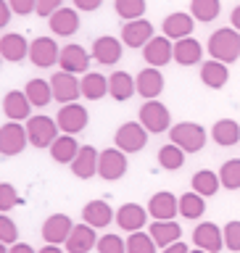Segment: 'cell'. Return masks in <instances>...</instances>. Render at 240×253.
Here are the masks:
<instances>
[{
	"label": "cell",
	"instance_id": "6f0895ef",
	"mask_svg": "<svg viewBox=\"0 0 240 253\" xmlns=\"http://www.w3.org/2000/svg\"><path fill=\"white\" fill-rule=\"evenodd\" d=\"M0 63H3V55H0Z\"/></svg>",
	"mask_w": 240,
	"mask_h": 253
},
{
	"label": "cell",
	"instance_id": "9c48e42d",
	"mask_svg": "<svg viewBox=\"0 0 240 253\" xmlns=\"http://www.w3.org/2000/svg\"><path fill=\"white\" fill-rule=\"evenodd\" d=\"M50 87H53V100H58L61 106L77 103V98L82 95V87H79L77 74H69V71H55V74L50 77Z\"/></svg>",
	"mask_w": 240,
	"mask_h": 253
},
{
	"label": "cell",
	"instance_id": "ffe728a7",
	"mask_svg": "<svg viewBox=\"0 0 240 253\" xmlns=\"http://www.w3.org/2000/svg\"><path fill=\"white\" fill-rule=\"evenodd\" d=\"M3 114L8 122H27L32 116V103L24 90H11L3 98Z\"/></svg>",
	"mask_w": 240,
	"mask_h": 253
},
{
	"label": "cell",
	"instance_id": "30bf717a",
	"mask_svg": "<svg viewBox=\"0 0 240 253\" xmlns=\"http://www.w3.org/2000/svg\"><path fill=\"white\" fill-rule=\"evenodd\" d=\"M71 229H74V221H71V216H66V213H53V216H48L43 221V229H40V235H43L45 243L50 245H63L69 240Z\"/></svg>",
	"mask_w": 240,
	"mask_h": 253
},
{
	"label": "cell",
	"instance_id": "83f0119b",
	"mask_svg": "<svg viewBox=\"0 0 240 253\" xmlns=\"http://www.w3.org/2000/svg\"><path fill=\"white\" fill-rule=\"evenodd\" d=\"M138 92V84H135L132 74H127V71H114V74L108 77V95L119 103L130 100L132 95Z\"/></svg>",
	"mask_w": 240,
	"mask_h": 253
},
{
	"label": "cell",
	"instance_id": "2e32d148",
	"mask_svg": "<svg viewBox=\"0 0 240 253\" xmlns=\"http://www.w3.org/2000/svg\"><path fill=\"white\" fill-rule=\"evenodd\" d=\"M148 209H143L140 203H124V206H119V211H116V224L119 229H124V232H140L143 227H145V221H148Z\"/></svg>",
	"mask_w": 240,
	"mask_h": 253
},
{
	"label": "cell",
	"instance_id": "1f68e13d",
	"mask_svg": "<svg viewBox=\"0 0 240 253\" xmlns=\"http://www.w3.org/2000/svg\"><path fill=\"white\" fill-rule=\"evenodd\" d=\"M201 55H203V47L193 37H185V40L174 42V61L180 66H195V63H201Z\"/></svg>",
	"mask_w": 240,
	"mask_h": 253
},
{
	"label": "cell",
	"instance_id": "3957f363",
	"mask_svg": "<svg viewBox=\"0 0 240 253\" xmlns=\"http://www.w3.org/2000/svg\"><path fill=\"white\" fill-rule=\"evenodd\" d=\"M27 137H29V145L35 148H50L53 140L58 137V124H55V119L45 116V114H37V116H29L27 119Z\"/></svg>",
	"mask_w": 240,
	"mask_h": 253
},
{
	"label": "cell",
	"instance_id": "ee69618b",
	"mask_svg": "<svg viewBox=\"0 0 240 253\" xmlns=\"http://www.w3.org/2000/svg\"><path fill=\"white\" fill-rule=\"evenodd\" d=\"M0 243H5V245L19 243V227H16V221L11 216H5V213H0Z\"/></svg>",
	"mask_w": 240,
	"mask_h": 253
},
{
	"label": "cell",
	"instance_id": "9a60e30c",
	"mask_svg": "<svg viewBox=\"0 0 240 253\" xmlns=\"http://www.w3.org/2000/svg\"><path fill=\"white\" fill-rule=\"evenodd\" d=\"M153 24L148 19H135V21H124L122 27V42L127 47H145L153 40Z\"/></svg>",
	"mask_w": 240,
	"mask_h": 253
},
{
	"label": "cell",
	"instance_id": "bcb514c9",
	"mask_svg": "<svg viewBox=\"0 0 240 253\" xmlns=\"http://www.w3.org/2000/svg\"><path fill=\"white\" fill-rule=\"evenodd\" d=\"M61 3H63V0H37L35 13H37V16H43V19H50V16L58 11V8H63Z\"/></svg>",
	"mask_w": 240,
	"mask_h": 253
},
{
	"label": "cell",
	"instance_id": "7dc6e473",
	"mask_svg": "<svg viewBox=\"0 0 240 253\" xmlns=\"http://www.w3.org/2000/svg\"><path fill=\"white\" fill-rule=\"evenodd\" d=\"M8 5H11V11L16 16H29L32 11H35L37 0H8Z\"/></svg>",
	"mask_w": 240,
	"mask_h": 253
},
{
	"label": "cell",
	"instance_id": "f5cc1de1",
	"mask_svg": "<svg viewBox=\"0 0 240 253\" xmlns=\"http://www.w3.org/2000/svg\"><path fill=\"white\" fill-rule=\"evenodd\" d=\"M230 24H233V29L240 32V5L233 8V13H230Z\"/></svg>",
	"mask_w": 240,
	"mask_h": 253
},
{
	"label": "cell",
	"instance_id": "836d02e7",
	"mask_svg": "<svg viewBox=\"0 0 240 253\" xmlns=\"http://www.w3.org/2000/svg\"><path fill=\"white\" fill-rule=\"evenodd\" d=\"M79 87H82V95L87 100H100L108 95V77L98 74V71H87L79 79Z\"/></svg>",
	"mask_w": 240,
	"mask_h": 253
},
{
	"label": "cell",
	"instance_id": "816d5d0a",
	"mask_svg": "<svg viewBox=\"0 0 240 253\" xmlns=\"http://www.w3.org/2000/svg\"><path fill=\"white\" fill-rule=\"evenodd\" d=\"M161 253H188V245L177 240V243H172V245H166V248H164Z\"/></svg>",
	"mask_w": 240,
	"mask_h": 253
},
{
	"label": "cell",
	"instance_id": "681fc988",
	"mask_svg": "<svg viewBox=\"0 0 240 253\" xmlns=\"http://www.w3.org/2000/svg\"><path fill=\"white\" fill-rule=\"evenodd\" d=\"M11 5H8V0H0V29L5 27L8 21H11Z\"/></svg>",
	"mask_w": 240,
	"mask_h": 253
},
{
	"label": "cell",
	"instance_id": "8fae6325",
	"mask_svg": "<svg viewBox=\"0 0 240 253\" xmlns=\"http://www.w3.org/2000/svg\"><path fill=\"white\" fill-rule=\"evenodd\" d=\"M58 55H61V47L53 37H35L29 42V61L40 69H48L53 63H58Z\"/></svg>",
	"mask_w": 240,
	"mask_h": 253
},
{
	"label": "cell",
	"instance_id": "e0dca14e",
	"mask_svg": "<svg viewBox=\"0 0 240 253\" xmlns=\"http://www.w3.org/2000/svg\"><path fill=\"white\" fill-rule=\"evenodd\" d=\"M122 50H124V42H119L114 35H103L93 42L90 55L98 63H103V66H114V63H119V58H122Z\"/></svg>",
	"mask_w": 240,
	"mask_h": 253
},
{
	"label": "cell",
	"instance_id": "7402d4cb",
	"mask_svg": "<svg viewBox=\"0 0 240 253\" xmlns=\"http://www.w3.org/2000/svg\"><path fill=\"white\" fill-rule=\"evenodd\" d=\"M98 156L100 153L93 145H82V148H79V153H77V158L69 164L71 166V174H74L77 179L95 177V174H98Z\"/></svg>",
	"mask_w": 240,
	"mask_h": 253
},
{
	"label": "cell",
	"instance_id": "6da1fadb",
	"mask_svg": "<svg viewBox=\"0 0 240 253\" xmlns=\"http://www.w3.org/2000/svg\"><path fill=\"white\" fill-rule=\"evenodd\" d=\"M209 55L214 61H222V63H235L240 58V32L233 27H225V29H217L214 35L209 37Z\"/></svg>",
	"mask_w": 240,
	"mask_h": 253
},
{
	"label": "cell",
	"instance_id": "ac0fdd59",
	"mask_svg": "<svg viewBox=\"0 0 240 253\" xmlns=\"http://www.w3.org/2000/svg\"><path fill=\"white\" fill-rule=\"evenodd\" d=\"M148 213L153 216L156 221H169L180 213V198H174L172 193H166V190H161V193L150 195L148 201Z\"/></svg>",
	"mask_w": 240,
	"mask_h": 253
},
{
	"label": "cell",
	"instance_id": "8992f818",
	"mask_svg": "<svg viewBox=\"0 0 240 253\" xmlns=\"http://www.w3.org/2000/svg\"><path fill=\"white\" fill-rule=\"evenodd\" d=\"M27 145H29L27 126L21 122H5L0 126V156H5V158L19 156Z\"/></svg>",
	"mask_w": 240,
	"mask_h": 253
},
{
	"label": "cell",
	"instance_id": "484cf974",
	"mask_svg": "<svg viewBox=\"0 0 240 253\" xmlns=\"http://www.w3.org/2000/svg\"><path fill=\"white\" fill-rule=\"evenodd\" d=\"M82 219H85V224H90L95 229H103L116 219V211L111 209L106 201H90V203H85V209H82Z\"/></svg>",
	"mask_w": 240,
	"mask_h": 253
},
{
	"label": "cell",
	"instance_id": "f1b7e54d",
	"mask_svg": "<svg viewBox=\"0 0 240 253\" xmlns=\"http://www.w3.org/2000/svg\"><path fill=\"white\" fill-rule=\"evenodd\" d=\"M201 82L206 87H211V90H222L227 82H230V69H227V63H222V61H206L203 66H201Z\"/></svg>",
	"mask_w": 240,
	"mask_h": 253
},
{
	"label": "cell",
	"instance_id": "44dd1931",
	"mask_svg": "<svg viewBox=\"0 0 240 253\" xmlns=\"http://www.w3.org/2000/svg\"><path fill=\"white\" fill-rule=\"evenodd\" d=\"M66 245V253H90L95 245H98V235H95V227L90 224H74V229H71L69 240L63 243Z\"/></svg>",
	"mask_w": 240,
	"mask_h": 253
},
{
	"label": "cell",
	"instance_id": "4fadbf2b",
	"mask_svg": "<svg viewBox=\"0 0 240 253\" xmlns=\"http://www.w3.org/2000/svg\"><path fill=\"white\" fill-rule=\"evenodd\" d=\"M143 58H145V63H148V66H153V69L166 66V63L174 58V45H172V40L164 37V35H156L145 47H143Z\"/></svg>",
	"mask_w": 240,
	"mask_h": 253
},
{
	"label": "cell",
	"instance_id": "ba28073f",
	"mask_svg": "<svg viewBox=\"0 0 240 253\" xmlns=\"http://www.w3.org/2000/svg\"><path fill=\"white\" fill-rule=\"evenodd\" d=\"M90 122V114H87L85 106H79V103H66V106L58 108V114H55V124H58V129L63 134H79L87 126Z\"/></svg>",
	"mask_w": 240,
	"mask_h": 253
},
{
	"label": "cell",
	"instance_id": "60d3db41",
	"mask_svg": "<svg viewBox=\"0 0 240 253\" xmlns=\"http://www.w3.org/2000/svg\"><path fill=\"white\" fill-rule=\"evenodd\" d=\"M158 245L148 232H130L127 237V253H156Z\"/></svg>",
	"mask_w": 240,
	"mask_h": 253
},
{
	"label": "cell",
	"instance_id": "7bdbcfd3",
	"mask_svg": "<svg viewBox=\"0 0 240 253\" xmlns=\"http://www.w3.org/2000/svg\"><path fill=\"white\" fill-rule=\"evenodd\" d=\"M222 232H225V248L233 251V253H240V221L238 219L227 221V224L222 227Z\"/></svg>",
	"mask_w": 240,
	"mask_h": 253
},
{
	"label": "cell",
	"instance_id": "d4e9b609",
	"mask_svg": "<svg viewBox=\"0 0 240 253\" xmlns=\"http://www.w3.org/2000/svg\"><path fill=\"white\" fill-rule=\"evenodd\" d=\"M193 27H195V19L190 13H185V11H174V13H169L164 19V37H169V40H185V37H190V32H193Z\"/></svg>",
	"mask_w": 240,
	"mask_h": 253
},
{
	"label": "cell",
	"instance_id": "7a4b0ae2",
	"mask_svg": "<svg viewBox=\"0 0 240 253\" xmlns=\"http://www.w3.org/2000/svg\"><path fill=\"white\" fill-rule=\"evenodd\" d=\"M169 137L177 148H182L185 153H198V150L206 148V129L195 122H180L169 129Z\"/></svg>",
	"mask_w": 240,
	"mask_h": 253
},
{
	"label": "cell",
	"instance_id": "d6a6232c",
	"mask_svg": "<svg viewBox=\"0 0 240 253\" xmlns=\"http://www.w3.org/2000/svg\"><path fill=\"white\" fill-rule=\"evenodd\" d=\"M24 92H27V98H29V103H32L35 108H45L48 103L53 100V87H50V79H40V77L29 79L27 87H24Z\"/></svg>",
	"mask_w": 240,
	"mask_h": 253
},
{
	"label": "cell",
	"instance_id": "cb8c5ba5",
	"mask_svg": "<svg viewBox=\"0 0 240 253\" xmlns=\"http://www.w3.org/2000/svg\"><path fill=\"white\" fill-rule=\"evenodd\" d=\"M48 24H50V32L55 37H71L79 29V13H77V8L63 5L48 19Z\"/></svg>",
	"mask_w": 240,
	"mask_h": 253
},
{
	"label": "cell",
	"instance_id": "c3c4849f",
	"mask_svg": "<svg viewBox=\"0 0 240 253\" xmlns=\"http://www.w3.org/2000/svg\"><path fill=\"white\" fill-rule=\"evenodd\" d=\"M100 5H103V0H74L77 11H98Z\"/></svg>",
	"mask_w": 240,
	"mask_h": 253
},
{
	"label": "cell",
	"instance_id": "277c9868",
	"mask_svg": "<svg viewBox=\"0 0 240 253\" xmlns=\"http://www.w3.org/2000/svg\"><path fill=\"white\" fill-rule=\"evenodd\" d=\"M138 122L145 126L148 132H153V134H161V132H169L172 129L169 108H166L161 100H145V103H143Z\"/></svg>",
	"mask_w": 240,
	"mask_h": 253
},
{
	"label": "cell",
	"instance_id": "f907efd6",
	"mask_svg": "<svg viewBox=\"0 0 240 253\" xmlns=\"http://www.w3.org/2000/svg\"><path fill=\"white\" fill-rule=\"evenodd\" d=\"M8 253H37L32 245H27V243H13L11 248H8Z\"/></svg>",
	"mask_w": 240,
	"mask_h": 253
},
{
	"label": "cell",
	"instance_id": "f546056e",
	"mask_svg": "<svg viewBox=\"0 0 240 253\" xmlns=\"http://www.w3.org/2000/svg\"><path fill=\"white\" fill-rule=\"evenodd\" d=\"M211 140L222 148H233L240 142V124L235 119H219L217 124L211 126Z\"/></svg>",
	"mask_w": 240,
	"mask_h": 253
},
{
	"label": "cell",
	"instance_id": "74e56055",
	"mask_svg": "<svg viewBox=\"0 0 240 253\" xmlns=\"http://www.w3.org/2000/svg\"><path fill=\"white\" fill-rule=\"evenodd\" d=\"M158 166L166 171H177L182 169V164H185V150L177 148L174 142H169V145H164V148H158Z\"/></svg>",
	"mask_w": 240,
	"mask_h": 253
},
{
	"label": "cell",
	"instance_id": "8d00e7d4",
	"mask_svg": "<svg viewBox=\"0 0 240 253\" xmlns=\"http://www.w3.org/2000/svg\"><path fill=\"white\" fill-rule=\"evenodd\" d=\"M222 3L219 0H190V16L201 24H209L219 16Z\"/></svg>",
	"mask_w": 240,
	"mask_h": 253
},
{
	"label": "cell",
	"instance_id": "e575fe53",
	"mask_svg": "<svg viewBox=\"0 0 240 253\" xmlns=\"http://www.w3.org/2000/svg\"><path fill=\"white\" fill-rule=\"evenodd\" d=\"M190 185H193V190H195L198 195L211 198V195H217V193H219L222 182H219V174H217V171H211V169H201V171H195V174H193Z\"/></svg>",
	"mask_w": 240,
	"mask_h": 253
},
{
	"label": "cell",
	"instance_id": "f35d334b",
	"mask_svg": "<svg viewBox=\"0 0 240 253\" xmlns=\"http://www.w3.org/2000/svg\"><path fill=\"white\" fill-rule=\"evenodd\" d=\"M114 11L124 21L143 19L145 16V0H114Z\"/></svg>",
	"mask_w": 240,
	"mask_h": 253
},
{
	"label": "cell",
	"instance_id": "4316f807",
	"mask_svg": "<svg viewBox=\"0 0 240 253\" xmlns=\"http://www.w3.org/2000/svg\"><path fill=\"white\" fill-rule=\"evenodd\" d=\"M79 148H82V145L77 142L74 134H58L48 150H50V158H53L55 164H71L77 158Z\"/></svg>",
	"mask_w": 240,
	"mask_h": 253
},
{
	"label": "cell",
	"instance_id": "ab89813d",
	"mask_svg": "<svg viewBox=\"0 0 240 253\" xmlns=\"http://www.w3.org/2000/svg\"><path fill=\"white\" fill-rule=\"evenodd\" d=\"M219 182L225 190H240V158H230L219 169Z\"/></svg>",
	"mask_w": 240,
	"mask_h": 253
},
{
	"label": "cell",
	"instance_id": "603a6c76",
	"mask_svg": "<svg viewBox=\"0 0 240 253\" xmlns=\"http://www.w3.org/2000/svg\"><path fill=\"white\" fill-rule=\"evenodd\" d=\"M0 55H3V61L19 63L24 58H29V42L19 32H8V35L0 37Z\"/></svg>",
	"mask_w": 240,
	"mask_h": 253
},
{
	"label": "cell",
	"instance_id": "5bb4252c",
	"mask_svg": "<svg viewBox=\"0 0 240 253\" xmlns=\"http://www.w3.org/2000/svg\"><path fill=\"white\" fill-rule=\"evenodd\" d=\"M193 243H195V248H203L209 253H219L225 248V232L214 221H201L193 229Z\"/></svg>",
	"mask_w": 240,
	"mask_h": 253
},
{
	"label": "cell",
	"instance_id": "52a82bcc",
	"mask_svg": "<svg viewBox=\"0 0 240 253\" xmlns=\"http://www.w3.org/2000/svg\"><path fill=\"white\" fill-rule=\"evenodd\" d=\"M127 174V153L119 148H106L98 156V177L106 182H116Z\"/></svg>",
	"mask_w": 240,
	"mask_h": 253
},
{
	"label": "cell",
	"instance_id": "db71d44e",
	"mask_svg": "<svg viewBox=\"0 0 240 253\" xmlns=\"http://www.w3.org/2000/svg\"><path fill=\"white\" fill-rule=\"evenodd\" d=\"M37 253H66V251H61V245H50V243H45Z\"/></svg>",
	"mask_w": 240,
	"mask_h": 253
},
{
	"label": "cell",
	"instance_id": "f6af8a7d",
	"mask_svg": "<svg viewBox=\"0 0 240 253\" xmlns=\"http://www.w3.org/2000/svg\"><path fill=\"white\" fill-rule=\"evenodd\" d=\"M19 203V193L11 182H0V213L3 211H11L13 206Z\"/></svg>",
	"mask_w": 240,
	"mask_h": 253
},
{
	"label": "cell",
	"instance_id": "4dcf8cb0",
	"mask_svg": "<svg viewBox=\"0 0 240 253\" xmlns=\"http://www.w3.org/2000/svg\"><path fill=\"white\" fill-rule=\"evenodd\" d=\"M148 235L153 237V243L158 245V248H166V245L180 240L182 229H180V224L174 219H169V221H156L153 219V224L148 227Z\"/></svg>",
	"mask_w": 240,
	"mask_h": 253
},
{
	"label": "cell",
	"instance_id": "11a10c76",
	"mask_svg": "<svg viewBox=\"0 0 240 253\" xmlns=\"http://www.w3.org/2000/svg\"><path fill=\"white\" fill-rule=\"evenodd\" d=\"M188 253H209V251H203V248H195V251H188Z\"/></svg>",
	"mask_w": 240,
	"mask_h": 253
},
{
	"label": "cell",
	"instance_id": "7c38bea8",
	"mask_svg": "<svg viewBox=\"0 0 240 253\" xmlns=\"http://www.w3.org/2000/svg\"><path fill=\"white\" fill-rule=\"evenodd\" d=\"M93 55L85 50L82 45H63L61 55H58V66L61 71H69V74H87V66H90Z\"/></svg>",
	"mask_w": 240,
	"mask_h": 253
},
{
	"label": "cell",
	"instance_id": "d6986e66",
	"mask_svg": "<svg viewBox=\"0 0 240 253\" xmlns=\"http://www.w3.org/2000/svg\"><path fill=\"white\" fill-rule=\"evenodd\" d=\"M135 84H138V95L145 100H158V95L164 92V74L161 69H143L138 77H135Z\"/></svg>",
	"mask_w": 240,
	"mask_h": 253
},
{
	"label": "cell",
	"instance_id": "d590c367",
	"mask_svg": "<svg viewBox=\"0 0 240 253\" xmlns=\"http://www.w3.org/2000/svg\"><path fill=\"white\" fill-rule=\"evenodd\" d=\"M180 213L185 219H201L203 213H206V198L203 195H198L195 190H190V193L185 195H180Z\"/></svg>",
	"mask_w": 240,
	"mask_h": 253
},
{
	"label": "cell",
	"instance_id": "9f6ffc18",
	"mask_svg": "<svg viewBox=\"0 0 240 253\" xmlns=\"http://www.w3.org/2000/svg\"><path fill=\"white\" fill-rule=\"evenodd\" d=\"M0 253H8V248H5V243H0Z\"/></svg>",
	"mask_w": 240,
	"mask_h": 253
},
{
	"label": "cell",
	"instance_id": "b9f144b4",
	"mask_svg": "<svg viewBox=\"0 0 240 253\" xmlns=\"http://www.w3.org/2000/svg\"><path fill=\"white\" fill-rule=\"evenodd\" d=\"M98 253H127V240H122L119 235L114 232H108V235H103L98 237Z\"/></svg>",
	"mask_w": 240,
	"mask_h": 253
},
{
	"label": "cell",
	"instance_id": "5b68a950",
	"mask_svg": "<svg viewBox=\"0 0 240 253\" xmlns=\"http://www.w3.org/2000/svg\"><path fill=\"white\" fill-rule=\"evenodd\" d=\"M148 142V129L140 122H124L114 134V145L124 153H140Z\"/></svg>",
	"mask_w": 240,
	"mask_h": 253
}]
</instances>
